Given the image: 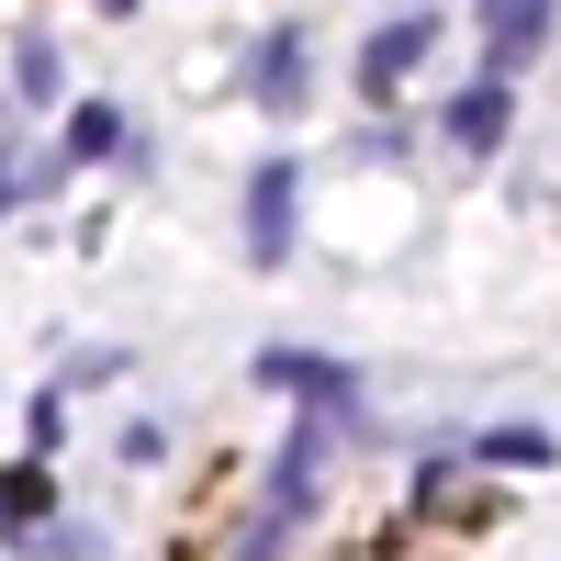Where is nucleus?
I'll list each match as a JSON object with an SVG mask.
<instances>
[{
    "label": "nucleus",
    "mask_w": 561,
    "mask_h": 561,
    "mask_svg": "<svg viewBox=\"0 0 561 561\" xmlns=\"http://www.w3.org/2000/svg\"><path fill=\"white\" fill-rule=\"evenodd\" d=\"M124 147H135V135H124L113 102H79V113H68V158H124Z\"/></svg>",
    "instance_id": "8"
},
{
    "label": "nucleus",
    "mask_w": 561,
    "mask_h": 561,
    "mask_svg": "<svg viewBox=\"0 0 561 561\" xmlns=\"http://www.w3.org/2000/svg\"><path fill=\"white\" fill-rule=\"evenodd\" d=\"M259 382L293 393L304 415H337V404L359 393V359H325V348H259Z\"/></svg>",
    "instance_id": "3"
},
{
    "label": "nucleus",
    "mask_w": 561,
    "mask_h": 561,
    "mask_svg": "<svg viewBox=\"0 0 561 561\" xmlns=\"http://www.w3.org/2000/svg\"><path fill=\"white\" fill-rule=\"evenodd\" d=\"M0 214H12V180H0Z\"/></svg>",
    "instance_id": "11"
},
{
    "label": "nucleus",
    "mask_w": 561,
    "mask_h": 561,
    "mask_svg": "<svg viewBox=\"0 0 561 561\" xmlns=\"http://www.w3.org/2000/svg\"><path fill=\"white\" fill-rule=\"evenodd\" d=\"M505 124H517V90H505V79H472V90H449V102H438V135H449L460 158H494Z\"/></svg>",
    "instance_id": "4"
},
{
    "label": "nucleus",
    "mask_w": 561,
    "mask_h": 561,
    "mask_svg": "<svg viewBox=\"0 0 561 561\" xmlns=\"http://www.w3.org/2000/svg\"><path fill=\"white\" fill-rule=\"evenodd\" d=\"M550 34H561V23L539 12V0H517V12H483V79H517Z\"/></svg>",
    "instance_id": "5"
},
{
    "label": "nucleus",
    "mask_w": 561,
    "mask_h": 561,
    "mask_svg": "<svg viewBox=\"0 0 561 561\" xmlns=\"http://www.w3.org/2000/svg\"><path fill=\"white\" fill-rule=\"evenodd\" d=\"M438 34H449L438 12H393V23H370V45H359V90H370V102H393V90L438 57Z\"/></svg>",
    "instance_id": "1"
},
{
    "label": "nucleus",
    "mask_w": 561,
    "mask_h": 561,
    "mask_svg": "<svg viewBox=\"0 0 561 561\" xmlns=\"http://www.w3.org/2000/svg\"><path fill=\"white\" fill-rule=\"evenodd\" d=\"M472 460H505V472H550L561 449H550L539 427H483V438H472Z\"/></svg>",
    "instance_id": "9"
},
{
    "label": "nucleus",
    "mask_w": 561,
    "mask_h": 561,
    "mask_svg": "<svg viewBox=\"0 0 561 561\" xmlns=\"http://www.w3.org/2000/svg\"><path fill=\"white\" fill-rule=\"evenodd\" d=\"M12 90H23V102H57V45H45V34L12 45Z\"/></svg>",
    "instance_id": "10"
},
{
    "label": "nucleus",
    "mask_w": 561,
    "mask_h": 561,
    "mask_svg": "<svg viewBox=\"0 0 561 561\" xmlns=\"http://www.w3.org/2000/svg\"><path fill=\"white\" fill-rule=\"evenodd\" d=\"M45 517H57V472H45V460H12V472H0V528H45Z\"/></svg>",
    "instance_id": "6"
},
{
    "label": "nucleus",
    "mask_w": 561,
    "mask_h": 561,
    "mask_svg": "<svg viewBox=\"0 0 561 561\" xmlns=\"http://www.w3.org/2000/svg\"><path fill=\"white\" fill-rule=\"evenodd\" d=\"M293 203H304V169H293V158H259V169H248V270H280V259H293Z\"/></svg>",
    "instance_id": "2"
},
{
    "label": "nucleus",
    "mask_w": 561,
    "mask_h": 561,
    "mask_svg": "<svg viewBox=\"0 0 561 561\" xmlns=\"http://www.w3.org/2000/svg\"><path fill=\"white\" fill-rule=\"evenodd\" d=\"M259 102H270V113H293V102H304V34H293V23L259 45Z\"/></svg>",
    "instance_id": "7"
}]
</instances>
